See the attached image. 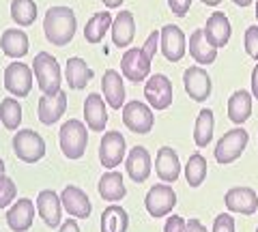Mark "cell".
Listing matches in <instances>:
<instances>
[{"label": "cell", "mask_w": 258, "mask_h": 232, "mask_svg": "<svg viewBox=\"0 0 258 232\" xmlns=\"http://www.w3.org/2000/svg\"><path fill=\"white\" fill-rule=\"evenodd\" d=\"M76 30H78V20H76V13L71 7L56 5L45 11L43 33H45V39L54 47L69 45L76 37Z\"/></svg>", "instance_id": "6da1fadb"}, {"label": "cell", "mask_w": 258, "mask_h": 232, "mask_svg": "<svg viewBox=\"0 0 258 232\" xmlns=\"http://www.w3.org/2000/svg\"><path fill=\"white\" fill-rule=\"evenodd\" d=\"M32 73H35L39 91L47 95V97H54V95H58L62 91L60 89V82H62L60 65L52 54L39 52L35 56V60H32Z\"/></svg>", "instance_id": "7a4b0ae2"}, {"label": "cell", "mask_w": 258, "mask_h": 232, "mask_svg": "<svg viewBox=\"0 0 258 232\" xmlns=\"http://www.w3.org/2000/svg\"><path fill=\"white\" fill-rule=\"evenodd\" d=\"M60 150L67 159H82L86 153L88 144V127L86 123L78 121V118H69L67 123H62L60 133H58Z\"/></svg>", "instance_id": "3957f363"}, {"label": "cell", "mask_w": 258, "mask_h": 232, "mask_svg": "<svg viewBox=\"0 0 258 232\" xmlns=\"http://www.w3.org/2000/svg\"><path fill=\"white\" fill-rule=\"evenodd\" d=\"M15 157L24 164H37L45 157V140L32 129H18L11 140Z\"/></svg>", "instance_id": "277c9868"}, {"label": "cell", "mask_w": 258, "mask_h": 232, "mask_svg": "<svg viewBox=\"0 0 258 232\" xmlns=\"http://www.w3.org/2000/svg\"><path fill=\"white\" fill-rule=\"evenodd\" d=\"M247 140H249V133L243 129V127H235V129L226 131L220 138V142L215 144L217 164H222V166L235 164L237 159L243 155V150L247 146Z\"/></svg>", "instance_id": "5b68a950"}, {"label": "cell", "mask_w": 258, "mask_h": 232, "mask_svg": "<svg viewBox=\"0 0 258 232\" xmlns=\"http://www.w3.org/2000/svg\"><path fill=\"white\" fill-rule=\"evenodd\" d=\"M123 125L136 135H147L151 133L155 125L153 108L147 106L144 101H129L123 106Z\"/></svg>", "instance_id": "8992f818"}, {"label": "cell", "mask_w": 258, "mask_h": 232, "mask_svg": "<svg viewBox=\"0 0 258 232\" xmlns=\"http://www.w3.org/2000/svg\"><path fill=\"white\" fill-rule=\"evenodd\" d=\"M32 67L24 65L20 60H13L5 69V91L18 99L28 97L32 91Z\"/></svg>", "instance_id": "52a82bcc"}, {"label": "cell", "mask_w": 258, "mask_h": 232, "mask_svg": "<svg viewBox=\"0 0 258 232\" xmlns=\"http://www.w3.org/2000/svg\"><path fill=\"white\" fill-rule=\"evenodd\" d=\"M151 62L147 58V54L142 52V47H129L125 50L123 58H120V73L127 82H147L151 75Z\"/></svg>", "instance_id": "ba28073f"}, {"label": "cell", "mask_w": 258, "mask_h": 232, "mask_svg": "<svg viewBox=\"0 0 258 232\" xmlns=\"http://www.w3.org/2000/svg\"><path fill=\"white\" fill-rule=\"evenodd\" d=\"M172 97H174V91H172V82L170 78L164 75V73H155L147 80L144 84V99L149 101V106L153 110H168L172 106Z\"/></svg>", "instance_id": "9c48e42d"}, {"label": "cell", "mask_w": 258, "mask_h": 232, "mask_svg": "<svg viewBox=\"0 0 258 232\" xmlns=\"http://www.w3.org/2000/svg\"><path fill=\"white\" fill-rule=\"evenodd\" d=\"M127 159V142L120 131H106L99 142V162L103 168L114 170Z\"/></svg>", "instance_id": "30bf717a"}, {"label": "cell", "mask_w": 258, "mask_h": 232, "mask_svg": "<svg viewBox=\"0 0 258 232\" xmlns=\"http://www.w3.org/2000/svg\"><path fill=\"white\" fill-rule=\"evenodd\" d=\"M183 89L189 95V99L203 103V101H207L209 97H211V91H213L211 75L198 65L187 67L183 71Z\"/></svg>", "instance_id": "8fae6325"}, {"label": "cell", "mask_w": 258, "mask_h": 232, "mask_svg": "<svg viewBox=\"0 0 258 232\" xmlns=\"http://www.w3.org/2000/svg\"><path fill=\"white\" fill-rule=\"evenodd\" d=\"M144 206H147V213L151 217H166L170 215L172 209L176 206V194L170 185H153L149 189L147 198H144Z\"/></svg>", "instance_id": "7c38bea8"}, {"label": "cell", "mask_w": 258, "mask_h": 232, "mask_svg": "<svg viewBox=\"0 0 258 232\" xmlns=\"http://www.w3.org/2000/svg\"><path fill=\"white\" fill-rule=\"evenodd\" d=\"M159 33H161L159 50L164 54V58L168 62H179L185 56V52H187V39H185L183 30L174 26V24H166Z\"/></svg>", "instance_id": "4fadbf2b"}, {"label": "cell", "mask_w": 258, "mask_h": 232, "mask_svg": "<svg viewBox=\"0 0 258 232\" xmlns=\"http://www.w3.org/2000/svg\"><path fill=\"white\" fill-rule=\"evenodd\" d=\"M62 200L54 189H43L37 196V213L47 228H60L62 223Z\"/></svg>", "instance_id": "5bb4252c"}, {"label": "cell", "mask_w": 258, "mask_h": 232, "mask_svg": "<svg viewBox=\"0 0 258 232\" xmlns=\"http://www.w3.org/2000/svg\"><path fill=\"white\" fill-rule=\"evenodd\" d=\"M224 204L230 213H241V215H254L258 209V196L252 187H230L224 196Z\"/></svg>", "instance_id": "9a60e30c"}, {"label": "cell", "mask_w": 258, "mask_h": 232, "mask_svg": "<svg viewBox=\"0 0 258 232\" xmlns=\"http://www.w3.org/2000/svg\"><path fill=\"white\" fill-rule=\"evenodd\" d=\"M123 73L116 69H106V73L101 78V91L103 99L112 110H120L125 106V82Z\"/></svg>", "instance_id": "2e32d148"}, {"label": "cell", "mask_w": 258, "mask_h": 232, "mask_svg": "<svg viewBox=\"0 0 258 232\" xmlns=\"http://www.w3.org/2000/svg\"><path fill=\"white\" fill-rule=\"evenodd\" d=\"M60 200H62L64 211H67L71 217H76V219H86L88 215L93 213V202L88 200V196L78 185H67L64 187L62 194H60Z\"/></svg>", "instance_id": "e0dca14e"}, {"label": "cell", "mask_w": 258, "mask_h": 232, "mask_svg": "<svg viewBox=\"0 0 258 232\" xmlns=\"http://www.w3.org/2000/svg\"><path fill=\"white\" fill-rule=\"evenodd\" d=\"M84 123L91 131L101 133L108 125V110H106V99L99 93H91L84 101Z\"/></svg>", "instance_id": "ac0fdd59"}, {"label": "cell", "mask_w": 258, "mask_h": 232, "mask_svg": "<svg viewBox=\"0 0 258 232\" xmlns=\"http://www.w3.org/2000/svg\"><path fill=\"white\" fill-rule=\"evenodd\" d=\"M125 170L129 174V179L134 183H147L151 177V155L144 146H136L127 153L125 159Z\"/></svg>", "instance_id": "d6986e66"}, {"label": "cell", "mask_w": 258, "mask_h": 232, "mask_svg": "<svg viewBox=\"0 0 258 232\" xmlns=\"http://www.w3.org/2000/svg\"><path fill=\"white\" fill-rule=\"evenodd\" d=\"M155 172L161 183H174L181 177V159L179 153L170 146H161L155 155Z\"/></svg>", "instance_id": "ffe728a7"}, {"label": "cell", "mask_w": 258, "mask_h": 232, "mask_svg": "<svg viewBox=\"0 0 258 232\" xmlns=\"http://www.w3.org/2000/svg\"><path fill=\"white\" fill-rule=\"evenodd\" d=\"M230 35H232V26H230V20L226 18V13L215 11V13L209 15L207 26H205V37H207L209 43L220 50V47L228 45Z\"/></svg>", "instance_id": "44dd1931"}, {"label": "cell", "mask_w": 258, "mask_h": 232, "mask_svg": "<svg viewBox=\"0 0 258 232\" xmlns=\"http://www.w3.org/2000/svg\"><path fill=\"white\" fill-rule=\"evenodd\" d=\"M64 110H67V93L64 91H60L58 95H54V97L43 95V97L39 99V106H37V116H39V121H41L43 125L52 127L62 118Z\"/></svg>", "instance_id": "7402d4cb"}, {"label": "cell", "mask_w": 258, "mask_h": 232, "mask_svg": "<svg viewBox=\"0 0 258 232\" xmlns=\"http://www.w3.org/2000/svg\"><path fill=\"white\" fill-rule=\"evenodd\" d=\"M35 219V202L30 198H20L7 211V223L13 232H26Z\"/></svg>", "instance_id": "603a6c76"}, {"label": "cell", "mask_w": 258, "mask_h": 232, "mask_svg": "<svg viewBox=\"0 0 258 232\" xmlns=\"http://www.w3.org/2000/svg\"><path fill=\"white\" fill-rule=\"evenodd\" d=\"M28 47H30V41L24 30L7 28L5 33L0 35V50H3L5 56H9V58H15V60L24 58V56L28 54Z\"/></svg>", "instance_id": "cb8c5ba5"}, {"label": "cell", "mask_w": 258, "mask_h": 232, "mask_svg": "<svg viewBox=\"0 0 258 232\" xmlns=\"http://www.w3.org/2000/svg\"><path fill=\"white\" fill-rule=\"evenodd\" d=\"M97 191L99 196L106 200V202H118L127 196V187H125V181H123V174L116 172V170H108L101 174L99 183H97Z\"/></svg>", "instance_id": "d4e9b609"}, {"label": "cell", "mask_w": 258, "mask_h": 232, "mask_svg": "<svg viewBox=\"0 0 258 232\" xmlns=\"http://www.w3.org/2000/svg\"><path fill=\"white\" fill-rule=\"evenodd\" d=\"M95 71L86 65L84 58H80V56H71L67 60V65H64V78H67V84L71 91H82L86 89V84L93 80Z\"/></svg>", "instance_id": "484cf974"}, {"label": "cell", "mask_w": 258, "mask_h": 232, "mask_svg": "<svg viewBox=\"0 0 258 232\" xmlns=\"http://www.w3.org/2000/svg\"><path fill=\"white\" fill-rule=\"evenodd\" d=\"M112 43L116 47H129L136 37V20L132 11H120L112 22Z\"/></svg>", "instance_id": "4316f807"}, {"label": "cell", "mask_w": 258, "mask_h": 232, "mask_svg": "<svg viewBox=\"0 0 258 232\" xmlns=\"http://www.w3.org/2000/svg\"><path fill=\"white\" fill-rule=\"evenodd\" d=\"M189 56L198 65H213L217 58V47H213L207 41L205 37V28H196L189 35Z\"/></svg>", "instance_id": "83f0119b"}, {"label": "cell", "mask_w": 258, "mask_h": 232, "mask_svg": "<svg viewBox=\"0 0 258 232\" xmlns=\"http://www.w3.org/2000/svg\"><path fill=\"white\" fill-rule=\"evenodd\" d=\"M252 93L247 91H235L228 99V118L237 127H241L249 116H252Z\"/></svg>", "instance_id": "f1b7e54d"}, {"label": "cell", "mask_w": 258, "mask_h": 232, "mask_svg": "<svg viewBox=\"0 0 258 232\" xmlns=\"http://www.w3.org/2000/svg\"><path fill=\"white\" fill-rule=\"evenodd\" d=\"M112 15L108 11H101V13H95L91 20L86 22V26H84V39H86V43H91V45H97V43H101L103 41V37H106V33L112 28Z\"/></svg>", "instance_id": "f546056e"}, {"label": "cell", "mask_w": 258, "mask_h": 232, "mask_svg": "<svg viewBox=\"0 0 258 232\" xmlns=\"http://www.w3.org/2000/svg\"><path fill=\"white\" fill-rule=\"evenodd\" d=\"M129 215L120 204H108L101 213V232H127Z\"/></svg>", "instance_id": "4dcf8cb0"}, {"label": "cell", "mask_w": 258, "mask_h": 232, "mask_svg": "<svg viewBox=\"0 0 258 232\" xmlns=\"http://www.w3.org/2000/svg\"><path fill=\"white\" fill-rule=\"evenodd\" d=\"M213 129H215V118H213V110L203 108L198 112L196 125H194V142L198 148L209 146V142L213 140Z\"/></svg>", "instance_id": "1f68e13d"}, {"label": "cell", "mask_w": 258, "mask_h": 232, "mask_svg": "<svg viewBox=\"0 0 258 232\" xmlns=\"http://www.w3.org/2000/svg\"><path fill=\"white\" fill-rule=\"evenodd\" d=\"M0 123L7 131H18L22 125V106L18 99L7 97L0 101Z\"/></svg>", "instance_id": "d6a6232c"}, {"label": "cell", "mask_w": 258, "mask_h": 232, "mask_svg": "<svg viewBox=\"0 0 258 232\" xmlns=\"http://www.w3.org/2000/svg\"><path fill=\"white\" fill-rule=\"evenodd\" d=\"M207 172H209L207 159L200 153L189 155L187 164H185V181H187V185L189 187H200L207 179Z\"/></svg>", "instance_id": "836d02e7"}, {"label": "cell", "mask_w": 258, "mask_h": 232, "mask_svg": "<svg viewBox=\"0 0 258 232\" xmlns=\"http://www.w3.org/2000/svg\"><path fill=\"white\" fill-rule=\"evenodd\" d=\"M11 20L22 28H28L37 20V3L35 0H13L11 3Z\"/></svg>", "instance_id": "e575fe53"}, {"label": "cell", "mask_w": 258, "mask_h": 232, "mask_svg": "<svg viewBox=\"0 0 258 232\" xmlns=\"http://www.w3.org/2000/svg\"><path fill=\"white\" fill-rule=\"evenodd\" d=\"M15 196H18V187H15V183L7 177V174H0V209H7Z\"/></svg>", "instance_id": "d590c367"}, {"label": "cell", "mask_w": 258, "mask_h": 232, "mask_svg": "<svg viewBox=\"0 0 258 232\" xmlns=\"http://www.w3.org/2000/svg\"><path fill=\"white\" fill-rule=\"evenodd\" d=\"M243 45H245V52H247L249 58L258 60V26H249L245 30Z\"/></svg>", "instance_id": "8d00e7d4"}, {"label": "cell", "mask_w": 258, "mask_h": 232, "mask_svg": "<svg viewBox=\"0 0 258 232\" xmlns=\"http://www.w3.org/2000/svg\"><path fill=\"white\" fill-rule=\"evenodd\" d=\"M159 39H161V33H159V30H153V33L147 37L144 45H142V52L147 54L149 60L155 58V54H157V50H159Z\"/></svg>", "instance_id": "74e56055"}, {"label": "cell", "mask_w": 258, "mask_h": 232, "mask_svg": "<svg viewBox=\"0 0 258 232\" xmlns=\"http://www.w3.org/2000/svg\"><path fill=\"white\" fill-rule=\"evenodd\" d=\"M213 232H235V219L228 213H220L213 221Z\"/></svg>", "instance_id": "f35d334b"}, {"label": "cell", "mask_w": 258, "mask_h": 232, "mask_svg": "<svg viewBox=\"0 0 258 232\" xmlns=\"http://www.w3.org/2000/svg\"><path fill=\"white\" fill-rule=\"evenodd\" d=\"M164 232H187V221L181 215H170L166 219V226H164Z\"/></svg>", "instance_id": "ab89813d"}, {"label": "cell", "mask_w": 258, "mask_h": 232, "mask_svg": "<svg viewBox=\"0 0 258 232\" xmlns=\"http://www.w3.org/2000/svg\"><path fill=\"white\" fill-rule=\"evenodd\" d=\"M168 7H170V11L176 18H185L191 7V0H168Z\"/></svg>", "instance_id": "60d3db41"}, {"label": "cell", "mask_w": 258, "mask_h": 232, "mask_svg": "<svg viewBox=\"0 0 258 232\" xmlns=\"http://www.w3.org/2000/svg\"><path fill=\"white\" fill-rule=\"evenodd\" d=\"M58 232H80V226H78L76 219H64V221L60 223Z\"/></svg>", "instance_id": "b9f144b4"}, {"label": "cell", "mask_w": 258, "mask_h": 232, "mask_svg": "<svg viewBox=\"0 0 258 232\" xmlns=\"http://www.w3.org/2000/svg\"><path fill=\"white\" fill-rule=\"evenodd\" d=\"M187 232H207V228L198 219H187Z\"/></svg>", "instance_id": "7bdbcfd3"}, {"label": "cell", "mask_w": 258, "mask_h": 232, "mask_svg": "<svg viewBox=\"0 0 258 232\" xmlns=\"http://www.w3.org/2000/svg\"><path fill=\"white\" fill-rule=\"evenodd\" d=\"M252 95H254V99H258V65L252 71Z\"/></svg>", "instance_id": "ee69618b"}, {"label": "cell", "mask_w": 258, "mask_h": 232, "mask_svg": "<svg viewBox=\"0 0 258 232\" xmlns=\"http://www.w3.org/2000/svg\"><path fill=\"white\" fill-rule=\"evenodd\" d=\"M101 3H103V5H106V7H108V9H118V7H120V5H123V3H125V0H101Z\"/></svg>", "instance_id": "f6af8a7d"}, {"label": "cell", "mask_w": 258, "mask_h": 232, "mask_svg": "<svg viewBox=\"0 0 258 232\" xmlns=\"http://www.w3.org/2000/svg\"><path fill=\"white\" fill-rule=\"evenodd\" d=\"M232 3H235L237 7H249V5L254 3V0H232Z\"/></svg>", "instance_id": "bcb514c9"}, {"label": "cell", "mask_w": 258, "mask_h": 232, "mask_svg": "<svg viewBox=\"0 0 258 232\" xmlns=\"http://www.w3.org/2000/svg\"><path fill=\"white\" fill-rule=\"evenodd\" d=\"M200 3L207 5V7H217V5L222 3V0H200Z\"/></svg>", "instance_id": "7dc6e473"}, {"label": "cell", "mask_w": 258, "mask_h": 232, "mask_svg": "<svg viewBox=\"0 0 258 232\" xmlns=\"http://www.w3.org/2000/svg\"><path fill=\"white\" fill-rule=\"evenodd\" d=\"M0 174H5V159L0 157Z\"/></svg>", "instance_id": "c3c4849f"}, {"label": "cell", "mask_w": 258, "mask_h": 232, "mask_svg": "<svg viewBox=\"0 0 258 232\" xmlns=\"http://www.w3.org/2000/svg\"><path fill=\"white\" fill-rule=\"evenodd\" d=\"M256 20H258V3H256Z\"/></svg>", "instance_id": "681fc988"}, {"label": "cell", "mask_w": 258, "mask_h": 232, "mask_svg": "<svg viewBox=\"0 0 258 232\" xmlns=\"http://www.w3.org/2000/svg\"><path fill=\"white\" fill-rule=\"evenodd\" d=\"M256 232H258V228H256Z\"/></svg>", "instance_id": "f907efd6"}, {"label": "cell", "mask_w": 258, "mask_h": 232, "mask_svg": "<svg viewBox=\"0 0 258 232\" xmlns=\"http://www.w3.org/2000/svg\"><path fill=\"white\" fill-rule=\"evenodd\" d=\"M0 232H3V230H0Z\"/></svg>", "instance_id": "816d5d0a"}]
</instances>
